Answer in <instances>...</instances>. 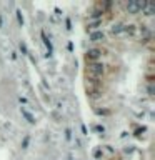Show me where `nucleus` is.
Wrapping results in <instances>:
<instances>
[{"instance_id":"nucleus-1","label":"nucleus","mask_w":155,"mask_h":160,"mask_svg":"<svg viewBox=\"0 0 155 160\" xmlns=\"http://www.w3.org/2000/svg\"><path fill=\"white\" fill-rule=\"evenodd\" d=\"M145 3L147 2H144V0H132V2L127 3V12H128V14H132V15H135L140 10H144Z\"/></svg>"},{"instance_id":"nucleus-2","label":"nucleus","mask_w":155,"mask_h":160,"mask_svg":"<svg viewBox=\"0 0 155 160\" xmlns=\"http://www.w3.org/2000/svg\"><path fill=\"white\" fill-rule=\"evenodd\" d=\"M87 72H90L92 75H102L104 73V65L102 64H90L88 65V68H87Z\"/></svg>"},{"instance_id":"nucleus-3","label":"nucleus","mask_w":155,"mask_h":160,"mask_svg":"<svg viewBox=\"0 0 155 160\" xmlns=\"http://www.w3.org/2000/svg\"><path fill=\"white\" fill-rule=\"evenodd\" d=\"M20 112H22V115H23V117L27 118V122H28V124H32V125L35 124V117L32 115L30 112H28V110L25 109V107H20Z\"/></svg>"},{"instance_id":"nucleus-4","label":"nucleus","mask_w":155,"mask_h":160,"mask_svg":"<svg viewBox=\"0 0 155 160\" xmlns=\"http://www.w3.org/2000/svg\"><path fill=\"white\" fill-rule=\"evenodd\" d=\"M100 55H102V52L99 48H90V50L87 52V60H95V59H99Z\"/></svg>"},{"instance_id":"nucleus-5","label":"nucleus","mask_w":155,"mask_h":160,"mask_svg":"<svg viewBox=\"0 0 155 160\" xmlns=\"http://www.w3.org/2000/svg\"><path fill=\"white\" fill-rule=\"evenodd\" d=\"M104 37H105L104 32L97 30V32H92V34H90V40H92V42H102V40H104Z\"/></svg>"},{"instance_id":"nucleus-6","label":"nucleus","mask_w":155,"mask_h":160,"mask_svg":"<svg viewBox=\"0 0 155 160\" xmlns=\"http://www.w3.org/2000/svg\"><path fill=\"white\" fill-rule=\"evenodd\" d=\"M124 27L125 25H122V23H115V25L110 28V32H112L113 35H117V34H120V32H124Z\"/></svg>"},{"instance_id":"nucleus-7","label":"nucleus","mask_w":155,"mask_h":160,"mask_svg":"<svg viewBox=\"0 0 155 160\" xmlns=\"http://www.w3.org/2000/svg\"><path fill=\"white\" fill-rule=\"evenodd\" d=\"M145 15H153V5L152 3H145Z\"/></svg>"},{"instance_id":"nucleus-8","label":"nucleus","mask_w":155,"mask_h":160,"mask_svg":"<svg viewBox=\"0 0 155 160\" xmlns=\"http://www.w3.org/2000/svg\"><path fill=\"white\" fill-rule=\"evenodd\" d=\"M20 50H22V53H23V55H28V52H27V45L25 43H20Z\"/></svg>"},{"instance_id":"nucleus-9","label":"nucleus","mask_w":155,"mask_h":160,"mask_svg":"<svg viewBox=\"0 0 155 160\" xmlns=\"http://www.w3.org/2000/svg\"><path fill=\"white\" fill-rule=\"evenodd\" d=\"M17 18H18L20 25H23V17H22V12H20V10H17Z\"/></svg>"},{"instance_id":"nucleus-10","label":"nucleus","mask_w":155,"mask_h":160,"mask_svg":"<svg viewBox=\"0 0 155 160\" xmlns=\"http://www.w3.org/2000/svg\"><path fill=\"white\" fill-rule=\"evenodd\" d=\"M65 138H67V140H70V138H72V132H70V129L65 130Z\"/></svg>"},{"instance_id":"nucleus-11","label":"nucleus","mask_w":155,"mask_h":160,"mask_svg":"<svg viewBox=\"0 0 155 160\" xmlns=\"http://www.w3.org/2000/svg\"><path fill=\"white\" fill-rule=\"evenodd\" d=\"M27 145H28V137H25V140H23V149H27Z\"/></svg>"},{"instance_id":"nucleus-12","label":"nucleus","mask_w":155,"mask_h":160,"mask_svg":"<svg viewBox=\"0 0 155 160\" xmlns=\"http://www.w3.org/2000/svg\"><path fill=\"white\" fill-rule=\"evenodd\" d=\"M149 93H150V95H153V87H152V85H149Z\"/></svg>"},{"instance_id":"nucleus-13","label":"nucleus","mask_w":155,"mask_h":160,"mask_svg":"<svg viewBox=\"0 0 155 160\" xmlns=\"http://www.w3.org/2000/svg\"><path fill=\"white\" fill-rule=\"evenodd\" d=\"M18 100L22 102V104H27V98H23V97H18Z\"/></svg>"},{"instance_id":"nucleus-14","label":"nucleus","mask_w":155,"mask_h":160,"mask_svg":"<svg viewBox=\"0 0 155 160\" xmlns=\"http://www.w3.org/2000/svg\"><path fill=\"white\" fill-rule=\"evenodd\" d=\"M2 25H3V20H2V15H0V28H2Z\"/></svg>"},{"instance_id":"nucleus-15","label":"nucleus","mask_w":155,"mask_h":160,"mask_svg":"<svg viewBox=\"0 0 155 160\" xmlns=\"http://www.w3.org/2000/svg\"><path fill=\"white\" fill-rule=\"evenodd\" d=\"M68 160H72V157H68Z\"/></svg>"}]
</instances>
